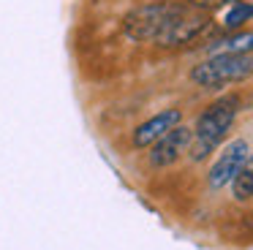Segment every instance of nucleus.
<instances>
[{"instance_id":"obj_1","label":"nucleus","mask_w":253,"mask_h":250,"mask_svg":"<svg viewBox=\"0 0 253 250\" xmlns=\"http://www.w3.org/2000/svg\"><path fill=\"white\" fill-rule=\"evenodd\" d=\"M240 112V98L237 95H223L218 101H212L196 120L193 128V141H191V158L193 161H204L215 147L223 141V136L231 130Z\"/></svg>"},{"instance_id":"obj_2","label":"nucleus","mask_w":253,"mask_h":250,"mask_svg":"<svg viewBox=\"0 0 253 250\" xmlns=\"http://www.w3.org/2000/svg\"><path fill=\"white\" fill-rule=\"evenodd\" d=\"M188 5L171 3V0H158V3L136 5L123 16V33L131 41H155L180 14H185Z\"/></svg>"},{"instance_id":"obj_3","label":"nucleus","mask_w":253,"mask_h":250,"mask_svg":"<svg viewBox=\"0 0 253 250\" xmlns=\"http://www.w3.org/2000/svg\"><path fill=\"white\" fill-rule=\"evenodd\" d=\"M253 74V54H210L193 65L191 82L199 87H223L245 82Z\"/></svg>"},{"instance_id":"obj_4","label":"nucleus","mask_w":253,"mask_h":250,"mask_svg":"<svg viewBox=\"0 0 253 250\" xmlns=\"http://www.w3.org/2000/svg\"><path fill=\"white\" fill-rule=\"evenodd\" d=\"M212 16L207 11H196V8H188L185 14H180L158 38L155 43L166 49H174V46H188V43H196L212 30Z\"/></svg>"},{"instance_id":"obj_5","label":"nucleus","mask_w":253,"mask_h":250,"mask_svg":"<svg viewBox=\"0 0 253 250\" xmlns=\"http://www.w3.org/2000/svg\"><path fill=\"white\" fill-rule=\"evenodd\" d=\"M248 158H251V144H248L245 139L229 141V144L220 150V155L215 158L212 168H210V174H207L210 188L220 190V188H226V185H231V179H234L237 171L245 166Z\"/></svg>"},{"instance_id":"obj_6","label":"nucleus","mask_w":253,"mask_h":250,"mask_svg":"<svg viewBox=\"0 0 253 250\" xmlns=\"http://www.w3.org/2000/svg\"><path fill=\"white\" fill-rule=\"evenodd\" d=\"M191 141H193V128H185V125H174L169 133H164L153 147H150V163L158 168L171 166L177 163L188 150H191Z\"/></svg>"},{"instance_id":"obj_7","label":"nucleus","mask_w":253,"mask_h":250,"mask_svg":"<svg viewBox=\"0 0 253 250\" xmlns=\"http://www.w3.org/2000/svg\"><path fill=\"white\" fill-rule=\"evenodd\" d=\"M182 123V112L180 109H166V112L153 114L150 120H144L136 130H133V147L144 150V147H153L155 141L161 139L164 133H169L174 125Z\"/></svg>"},{"instance_id":"obj_8","label":"nucleus","mask_w":253,"mask_h":250,"mask_svg":"<svg viewBox=\"0 0 253 250\" xmlns=\"http://www.w3.org/2000/svg\"><path fill=\"white\" fill-rule=\"evenodd\" d=\"M207 54H253V30H240L207 43Z\"/></svg>"},{"instance_id":"obj_9","label":"nucleus","mask_w":253,"mask_h":250,"mask_svg":"<svg viewBox=\"0 0 253 250\" xmlns=\"http://www.w3.org/2000/svg\"><path fill=\"white\" fill-rule=\"evenodd\" d=\"M253 19V3H248V0H237V3L229 5V11L223 14V30H231L237 33L245 22Z\"/></svg>"},{"instance_id":"obj_10","label":"nucleus","mask_w":253,"mask_h":250,"mask_svg":"<svg viewBox=\"0 0 253 250\" xmlns=\"http://www.w3.org/2000/svg\"><path fill=\"white\" fill-rule=\"evenodd\" d=\"M231 190H234L237 201H248L253 196V152H251V158L245 161V166L237 171V177L231 179Z\"/></svg>"},{"instance_id":"obj_11","label":"nucleus","mask_w":253,"mask_h":250,"mask_svg":"<svg viewBox=\"0 0 253 250\" xmlns=\"http://www.w3.org/2000/svg\"><path fill=\"white\" fill-rule=\"evenodd\" d=\"M237 0H191V8L196 11H212V8H223V5H231Z\"/></svg>"}]
</instances>
